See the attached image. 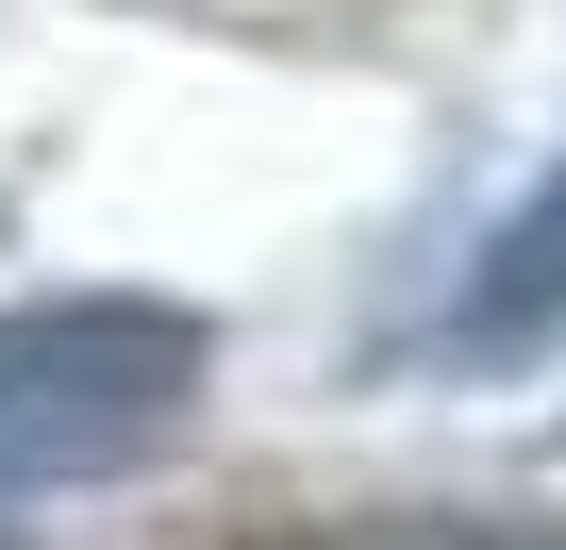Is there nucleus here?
<instances>
[{"instance_id":"f257e3e1","label":"nucleus","mask_w":566,"mask_h":550,"mask_svg":"<svg viewBox=\"0 0 566 550\" xmlns=\"http://www.w3.org/2000/svg\"><path fill=\"white\" fill-rule=\"evenodd\" d=\"M217 334L184 301H18L0 318V484H117L184 450Z\"/></svg>"},{"instance_id":"f03ea898","label":"nucleus","mask_w":566,"mask_h":550,"mask_svg":"<svg viewBox=\"0 0 566 550\" xmlns=\"http://www.w3.org/2000/svg\"><path fill=\"white\" fill-rule=\"evenodd\" d=\"M467 334L516 351V334H566V167L516 200V234L483 250V284H467Z\"/></svg>"},{"instance_id":"7ed1b4c3","label":"nucleus","mask_w":566,"mask_h":550,"mask_svg":"<svg viewBox=\"0 0 566 550\" xmlns=\"http://www.w3.org/2000/svg\"><path fill=\"white\" fill-rule=\"evenodd\" d=\"M334 550H533V533H500V517H367Z\"/></svg>"},{"instance_id":"20e7f679","label":"nucleus","mask_w":566,"mask_h":550,"mask_svg":"<svg viewBox=\"0 0 566 550\" xmlns=\"http://www.w3.org/2000/svg\"><path fill=\"white\" fill-rule=\"evenodd\" d=\"M0 550H18V533H0Z\"/></svg>"}]
</instances>
